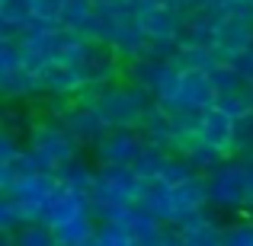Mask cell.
<instances>
[{
    "label": "cell",
    "mask_w": 253,
    "mask_h": 246,
    "mask_svg": "<svg viewBox=\"0 0 253 246\" xmlns=\"http://www.w3.org/2000/svg\"><path fill=\"white\" fill-rule=\"evenodd\" d=\"M77 99L93 109L103 112V118L112 128H138V122L144 118V112L154 105V93H148L144 86L131 83L128 77H119L112 83L103 86H84L77 93Z\"/></svg>",
    "instance_id": "6da1fadb"
},
{
    "label": "cell",
    "mask_w": 253,
    "mask_h": 246,
    "mask_svg": "<svg viewBox=\"0 0 253 246\" xmlns=\"http://www.w3.org/2000/svg\"><path fill=\"white\" fill-rule=\"evenodd\" d=\"M154 99L167 112L209 109V105H215L218 90H215V83H211L209 70H179L176 64H173V70L167 74V80H164V86L157 90Z\"/></svg>",
    "instance_id": "7a4b0ae2"
},
{
    "label": "cell",
    "mask_w": 253,
    "mask_h": 246,
    "mask_svg": "<svg viewBox=\"0 0 253 246\" xmlns=\"http://www.w3.org/2000/svg\"><path fill=\"white\" fill-rule=\"evenodd\" d=\"M247 170H250V157H234L231 154L221 166H215L211 173H205L209 182V202L215 208L228 211H244L247 208Z\"/></svg>",
    "instance_id": "3957f363"
},
{
    "label": "cell",
    "mask_w": 253,
    "mask_h": 246,
    "mask_svg": "<svg viewBox=\"0 0 253 246\" xmlns=\"http://www.w3.org/2000/svg\"><path fill=\"white\" fill-rule=\"evenodd\" d=\"M77 144L81 141L68 131V125H64L61 118H51V115H45L42 122H36L32 131L26 135V147L36 154V160H39L42 170H51V173H55L58 163L71 160V157L77 154Z\"/></svg>",
    "instance_id": "277c9868"
},
{
    "label": "cell",
    "mask_w": 253,
    "mask_h": 246,
    "mask_svg": "<svg viewBox=\"0 0 253 246\" xmlns=\"http://www.w3.org/2000/svg\"><path fill=\"white\" fill-rule=\"evenodd\" d=\"M74 64L86 86H103V83H112L119 77H125V58L106 38H90Z\"/></svg>",
    "instance_id": "5b68a950"
},
{
    "label": "cell",
    "mask_w": 253,
    "mask_h": 246,
    "mask_svg": "<svg viewBox=\"0 0 253 246\" xmlns=\"http://www.w3.org/2000/svg\"><path fill=\"white\" fill-rule=\"evenodd\" d=\"M148 147L144 135L138 128H109L96 144H93V154L96 163H135L141 157V150Z\"/></svg>",
    "instance_id": "8992f818"
},
{
    "label": "cell",
    "mask_w": 253,
    "mask_h": 246,
    "mask_svg": "<svg viewBox=\"0 0 253 246\" xmlns=\"http://www.w3.org/2000/svg\"><path fill=\"white\" fill-rule=\"evenodd\" d=\"M138 26L144 29L148 38H179V32L186 26V10L164 0V3H154L138 13Z\"/></svg>",
    "instance_id": "52a82bcc"
},
{
    "label": "cell",
    "mask_w": 253,
    "mask_h": 246,
    "mask_svg": "<svg viewBox=\"0 0 253 246\" xmlns=\"http://www.w3.org/2000/svg\"><path fill=\"white\" fill-rule=\"evenodd\" d=\"M253 48V16L247 13H228L218 26V45H215V55L221 61H231L234 55Z\"/></svg>",
    "instance_id": "ba28073f"
},
{
    "label": "cell",
    "mask_w": 253,
    "mask_h": 246,
    "mask_svg": "<svg viewBox=\"0 0 253 246\" xmlns=\"http://www.w3.org/2000/svg\"><path fill=\"white\" fill-rule=\"evenodd\" d=\"M61 122L68 125V131H71V135H74L81 144H96L99 138H103L106 131L112 128V125L103 118V112L93 109V105H86V103H81V99H77V105L61 118Z\"/></svg>",
    "instance_id": "9c48e42d"
},
{
    "label": "cell",
    "mask_w": 253,
    "mask_h": 246,
    "mask_svg": "<svg viewBox=\"0 0 253 246\" xmlns=\"http://www.w3.org/2000/svg\"><path fill=\"white\" fill-rule=\"evenodd\" d=\"M234 122L237 118L231 115V112H224L221 105H209V109H202V118H199V138H202L205 144H215V147H221V150L231 154Z\"/></svg>",
    "instance_id": "30bf717a"
},
{
    "label": "cell",
    "mask_w": 253,
    "mask_h": 246,
    "mask_svg": "<svg viewBox=\"0 0 253 246\" xmlns=\"http://www.w3.org/2000/svg\"><path fill=\"white\" fill-rule=\"evenodd\" d=\"M138 131L144 135V141H148V144L176 154V131H173V118H170V112L164 109L157 99H154V105L144 112V118L138 122Z\"/></svg>",
    "instance_id": "8fae6325"
},
{
    "label": "cell",
    "mask_w": 253,
    "mask_h": 246,
    "mask_svg": "<svg viewBox=\"0 0 253 246\" xmlns=\"http://www.w3.org/2000/svg\"><path fill=\"white\" fill-rule=\"evenodd\" d=\"M0 93L13 103H29L42 93V83H39V70L26 68V64H16V68H0Z\"/></svg>",
    "instance_id": "7c38bea8"
},
{
    "label": "cell",
    "mask_w": 253,
    "mask_h": 246,
    "mask_svg": "<svg viewBox=\"0 0 253 246\" xmlns=\"http://www.w3.org/2000/svg\"><path fill=\"white\" fill-rule=\"evenodd\" d=\"M39 83H42V90L51 93H81L86 86L77 64L71 61H45L39 68Z\"/></svg>",
    "instance_id": "4fadbf2b"
},
{
    "label": "cell",
    "mask_w": 253,
    "mask_h": 246,
    "mask_svg": "<svg viewBox=\"0 0 253 246\" xmlns=\"http://www.w3.org/2000/svg\"><path fill=\"white\" fill-rule=\"evenodd\" d=\"M173 70V61H157V58H135V61H125V77L131 83L144 86L148 93H154L164 86L167 74Z\"/></svg>",
    "instance_id": "5bb4252c"
},
{
    "label": "cell",
    "mask_w": 253,
    "mask_h": 246,
    "mask_svg": "<svg viewBox=\"0 0 253 246\" xmlns=\"http://www.w3.org/2000/svg\"><path fill=\"white\" fill-rule=\"evenodd\" d=\"M55 176H58V182H61V185H71V189H81V192H90L93 182H96V170H93L81 154H74L71 160L58 163L55 166Z\"/></svg>",
    "instance_id": "9a60e30c"
},
{
    "label": "cell",
    "mask_w": 253,
    "mask_h": 246,
    "mask_svg": "<svg viewBox=\"0 0 253 246\" xmlns=\"http://www.w3.org/2000/svg\"><path fill=\"white\" fill-rule=\"evenodd\" d=\"M51 243H58V230L45 217L23 221L13 230V246H51Z\"/></svg>",
    "instance_id": "2e32d148"
},
{
    "label": "cell",
    "mask_w": 253,
    "mask_h": 246,
    "mask_svg": "<svg viewBox=\"0 0 253 246\" xmlns=\"http://www.w3.org/2000/svg\"><path fill=\"white\" fill-rule=\"evenodd\" d=\"M186 160H189L192 166H196V173H211L215 166H221L224 160H228V150H221V147H215V144H205L202 138H196V141L186 147Z\"/></svg>",
    "instance_id": "e0dca14e"
},
{
    "label": "cell",
    "mask_w": 253,
    "mask_h": 246,
    "mask_svg": "<svg viewBox=\"0 0 253 246\" xmlns=\"http://www.w3.org/2000/svg\"><path fill=\"white\" fill-rule=\"evenodd\" d=\"M218 61H221V58L211 48H192V45H179L176 58H173V64H176L179 70H209V68H215Z\"/></svg>",
    "instance_id": "ac0fdd59"
},
{
    "label": "cell",
    "mask_w": 253,
    "mask_h": 246,
    "mask_svg": "<svg viewBox=\"0 0 253 246\" xmlns=\"http://www.w3.org/2000/svg\"><path fill=\"white\" fill-rule=\"evenodd\" d=\"M167 157H170V150L148 144V147L141 150V157H138L131 166H135V173L141 179H157V176H161V170H164V163H167Z\"/></svg>",
    "instance_id": "d6986e66"
},
{
    "label": "cell",
    "mask_w": 253,
    "mask_h": 246,
    "mask_svg": "<svg viewBox=\"0 0 253 246\" xmlns=\"http://www.w3.org/2000/svg\"><path fill=\"white\" fill-rule=\"evenodd\" d=\"M215 105H221L224 112H231L234 118H241L244 112L253 109V83L241 86V90H228V93H218Z\"/></svg>",
    "instance_id": "ffe728a7"
},
{
    "label": "cell",
    "mask_w": 253,
    "mask_h": 246,
    "mask_svg": "<svg viewBox=\"0 0 253 246\" xmlns=\"http://www.w3.org/2000/svg\"><path fill=\"white\" fill-rule=\"evenodd\" d=\"M234 157H253V109L244 112L234 122V144H231Z\"/></svg>",
    "instance_id": "44dd1931"
},
{
    "label": "cell",
    "mask_w": 253,
    "mask_h": 246,
    "mask_svg": "<svg viewBox=\"0 0 253 246\" xmlns=\"http://www.w3.org/2000/svg\"><path fill=\"white\" fill-rule=\"evenodd\" d=\"M209 77H211V83H215L218 93H228V90H241V86H247V80H244V77L231 68V61H218L215 68H209Z\"/></svg>",
    "instance_id": "7402d4cb"
},
{
    "label": "cell",
    "mask_w": 253,
    "mask_h": 246,
    "mask_svg": "<svg viewBox=\"0 0 253 246\" xmlns=\"http://www.w3.org/2000/svg\"><path fill=\"white\" fill-rule=\"evenodd\" d=\"M221 246H253V214L224 224V243Z\"/></svg>",
    "instance_id": "603a6c76"
},
{
    "label": "cell",
    "mask_w": 253,
    "mask_h": 246,
    "mask_svg": "<svg viewBox=\"0 0 253 246\" xmlns=\"http://www.w3.org/2000/svg\"><path fill=\"white\" fill-rule=\"evenodd\" d=\"M61 6H64V0H32L36 23H42V26H61Z\"/></svg>",
    "instance_id": "cb8c5ba5"
},
{
    "label": "cell",
    "mask_w": 253,
    "mask_h": 246,
    "mask_svg": "<svg viewBox=\"0 0 253 246\" xmlns=\"http://www.w3.org/2000/svg\"><path fill=\"white\" fill-rule=\"evenodd\" d=\"M32 125H36V122H32L29 109H16V105H13V99L3 105V128H6V131H13V135H16L19 128L32 131Z\"/></svg>",
    "instance_id": "d4e9b609"
},
{
    "label": "cell",
    "mask_w": 253,
    "mask_h": 246,
    "mask_svg": "<svg viewBox=\"0 0 253 246\" xmlns=\"http://www.w3.org/2000/svg\"><path fill=\"white\" fill-rule=\"evenodd\" d=\"M26 150V141H19V135H13V131L3 128V135H0V160H13V157H19Z\"/></svg>",
    "instance_id": "484cf974"
},
{
    "label": "cell",
    "mask_w": 253,
    "mask_h": 246,
    "mask_svg": "<svg viewBox=\"0 0 253 246\" xmlns=\"http://www.w3.org/2000/svg\"><path fill=\"white\" fill-rule=\"evenodd\" d=\"M231 68H234L247 83H253V48H247V51H241V55L231 58Z\"/></svg>",
    "instance_id": "4316f807"
},
{
    "label": "cell",
    "mask_w": 253,
    "mask_h": 246,
    "mask_svg": "<svg viewBox=\"0 0 253 246\" xmlns=\"http://www.w3.org/2000/svg\"><path fill=\"white\" fill-rule=\"evenodd\" d=\"M247 214H253V157H250V170H247Z\"/></svg>",
    "instance_id": "83f0119b"
},
{
    "label": "cell",
    "mask_w": 253,
    "mask_h": 246,
    "mask_svg": "<svg viewBox=\"0 0 253 246\" xmlns=\"http://www.w3.org/2000/svg\"><path fill=\"white\" fill-rule=\"evenodd\" d=\"M170 3L183 6V10H192V6H202V3H209V0H170Z\"/></svg>",
    "instance_id": "f1b7e54d"
}]
</instances>
